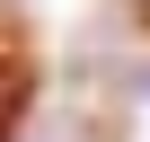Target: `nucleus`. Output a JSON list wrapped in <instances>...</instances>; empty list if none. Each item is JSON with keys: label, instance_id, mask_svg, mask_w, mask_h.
I'll use <instances>...</instances> for the list:
<instances>
[{"label": "nucleus", "instance_id": "nucleus-1", "mask_svg": "<svg viewBox=\"0 0 150 142\" xmlns=\"http://www.w3.org/2000/svg\"><path fill=\"white\" fill-rule=\"evenodd\" d=\"M27 98H35V44L18 36V18H0V142L27 115Z\"/></svg>", "mask_w": 150, "mask_h": 142}, {"label": "nucleus", "instance_id": "nucleus-2", "mask_svg": "<svg viewBox=\"0 0 150 142\" xmlns=\"http://www.w3.org/2000/svg\"><path fill=\"white\" fill-rule=\"evenodd\" d=\"M141 9H150V0H141Z\"/></svg>", "mask_w": 150, "mask_h": 142}]
</instances>
